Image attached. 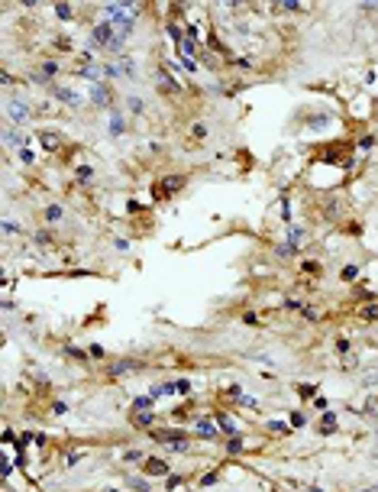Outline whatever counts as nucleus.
<instances>
[{
    "label": "nucleus",
    "instance_id": "obj_16",
    "mask_svg": "<svg viewBox=\"0 0 378 492\" xmlns=\"http://www.w3.org/2000/svg\"><path fill=\"white\" fill-rule=\"evenodd\" d=\"M181 49H184V56H194V42H191V39H184Z\"/></svg>",
    "mask_w": 378,
    "mask_h": 492
},
{
    "label": "nucleus",
    "instance_id": "obj_5",
    "mask_svg": "<svg viewBox=\"0 0 378 492\" xmlns=\"http://www.w3.org/2000/svg\"><path fill=\"white\" fill-rule=\"evenodd\" d=\"M136 363H129V360H123V363H113V366H107V372H113V376H120V372H133Z\"/></svg>",
    "mask_w": 378,
    "mask_h": 492
},
{
    "label": "nucleus",
    "instance_id": "obj_1",
    "mask_svg": "<svg viewBox=\"0 0 378 492\" xmlns=\"http://www.w3.org/2000/svg\"><path fill=\"white\" fill-rule=\"evenodd\" d=\"M6 114H10V120H13V123H26V120H29V107H26L23 100H10Z\"/></svg>",
    "mask_w": 378,
    "mask_h": 492
},
{
    "label": "nucleus",
    "instance_id": "obj_3",
    "mask_svg": "<svg viewBox=\"0 0 378 492\" xmlns=\"http://www.w3.org/2000/svg\"><path fill=\"white\" fill-rule=\"evenodd\" d=\"M142 470H146L149 476H165V473H168V466H165L162 460H152V456L146 460V466H142Z\"/></svg>",
    "mask_w": 378,
    "mask_h": 492
},
{
    "label": "nucleus",
    "instance_id": "obj_20",
    "mask_svg": "<svg viewBox=\"0 0 378 492\" xmlns=\"http://www.w3.org/2000/svg\"><path fill=\"white\" fill-rule=\"evenodd\" d=\"M304 492H324V489H317V486H311V489H304Z\"/></svg>",
    "mask_w": 378,
    "mask_h": 492
},
{
    "label": "nucleus",
    "instance_id": "obj_2",
    "mask_svg": "<svg viewBox=\"0 0 378 492\" xmlns=\"http://www.w3.org/2000/svg\"><path fill=\"white\" fill-rule=\"evenodd\" d=\"M94 42H100V46H113L116 39H113V30H110V23H100L97 30H94Z\"/></svg>",
    "mask_w": 378,
    "mask_h": 492
},
{
    "label": "nucleus",
    "instance_id": "obj_10",
    "mask_svg": "<svg viewBox=\"0 0 378 492\" xmlns=\"http://www.w3.org/2000/svg\"><path fill=\"white\" fill-rule=\"evenodd\" d=\"M149 405H152V395H149V398H136V402H133V408H136V412H146Z\"/></svg>",
    "mask_w": 378,
    "mask_h": 492
},
{
    "label": "nucleus",
    "instance_id": "obj_18",
    "mask_svg": "<svg viewBox=\"0 0 378 492\" xmlns=\"http://www.w3.org/2000/svg\"><path fill=\"white\" fill-rule=\"evenodd\" d=\"M362 314H366V318H378V304H369V308H366Z\"/></svg>",
    "mask_w": 378,
    "mask_h": 492
},
{
    "label": "nucleus",
    "instance_id": "obj_13",
    "mask_svg": "<svg viewBox=\"0 0 378 492\" xmlns=\"http://www.w3.org/2000/svg\"><path fill=\"white\" fill-rule=\"evenodd\" d=\"M45 217H49V220H58V217H61V208H55V204H52V208H45Z\"/></svg>",
    "mask_w": 378,
    "mask_h": 492
},
{
    "label": "nucleus",
    "instance_id": "obj_6",
    "mask_svg": "<svg viewBox=\"0 0 378 492\" xmlns=\"http://www.w3.org/2000/svg\"><path fill=\"white\" fill-rule=\"evenodd\" d=\"M91 100H94L97 107H110V104H107V91H104V88H94V91H91Z\"/></svg>",
    "mask_w": 378,
    "mask_h": 492
},
{
    "label": "nucleus",
    "instance_id": "obj_19",
    "mask_svg": "<svg viewBox=\"0 0 378 492\" xmlns=\"http://www.w3.org/2000/svg\"><path fill=\"white\" fill-rule=\"evenodd\" d=\"M343 278H356V266H346V269H343Z\"/></svg>",
    "mask_w": 378,
    "mask_h": 492
},
{
    "label": "nucleus",
    "instance_id": "obj_11",
    "mask_svg": "<svg viewBox=\"0 0 378 492\" xmlns=\"http://www.w3.org/2000/svg\"><path fill=\"white\" fill-rule=\"evenodd\" d=\"M136 424H142V428L152 424V414H149V412H139V414H136Z\"/></svg>",
    "mask_w": 378,
    "mask_h": 492
},
{
    "label": "nucleus",
    "instance_id": "obj_12",
    "mask_svg": "<svg viewBox=\"0 0 378 492\" xmlns=\"http://www.w3.org/2000/svg\"><path fill=\"white\" fill-rule=\"evenodd\" d=\"M110 126H113V133H123V117H120V114H113V120H110Z\"/></svg>",
    "mask_w": 378,
    "mask_h": 492
},
{
    "label": "nucleus",
    "instance_id": "obj_15",
    "mask_svg": "<svg viewBox=\"0 0 378 492\" xmlns=\"http://www.w3.org/2000/svg\"><path fill=\"white\" fill-rule=\"evenodd\" d=\"M217 424H220V428H223V430H233V421H226V418H223V414H217Z\"/></svg>",
    "mask_w": 378,
    "mask_h": 492
},
{
    "label": "nucleus",
    "instance_id": "obj_17",
    "mask_svg": "<svg viewBox=\"0 0 378 492\" xmlns=\"http://www.w3.org/2000/svg\"><path fill=\"white\" fill-rule=\"evenodd\" d=\"M129 482V486H133V489H139V492H146V482H142V480H126Z\"/></svg>",
    "mask_w": 378,
    "mask_h": 492
},
{
    "label": "nucleus",
    "instance_id": "obj_9",
    "mask_svg": "<svg viewBox=\"0 0 378 492\" xmlns=\"http://www.w3.org/2000/svg\"><path fill=\"white\" fill-rule=\"evenodd\" d=\"M226 450H230V454H239V450H243V440H239V437H230V440H226Z\"/></svg>",
    "mask_w": 378,
    "mask_h": 492
},
{
    "label": "nucleus",
    "instance_id": "obj_4",
    "mask_svg": "<svg viewBox=\"0 0 378 492\" xmlns=\"http://www.w3.org/2000/svg\"><path fill=\"white\" fill-rule=\"evenodd\" d=\"M55 94H58L61 100H65L68 107H78L81 104V94H74V91H68V88H55Z\"/></svg>",
    "mask_w": 378,
    "mask_h": 492
},
{
    "label": "nucleus",
    "instance_id": "obj_7",
    "mask_svg": "<svg viewBox=\"0 0 378 492\" xmlns=\"http://www.w3.org/2000/svg\"><path fill=\"white\" fill-rule=\"evenodd\" d=\"M197 434H201V437H214L217 428L210 424V421H197Z\"/></svg>",
    "mask_w": 378,
    "mask_h": 492
},
{
    "label": "nucleus",
    "instance_id": "obj_14",
    "mask_svg": "<svg viewBox=\"0 0 378 492\" xmlns=\"http://www.w3.org/2000/svg\"><path fill=\"white\" fill-rule=\"evenodd\" d=\"M55 72H58V65H55V62H45V65H42V74H55Z\"/></svg>",
    "mask_w": 378,
    "mask_h": 492
},
{
    "label": "nucleus",
    "instance_id": "obj_8",
    "mask_svg": "<svg viewBox=\"0 0 378 492\" xmlns=\"http://www.w3.org/2000/svg\"><path fill=\"white\" fill-rule=\"evenodd\" d=\"M39 140H42L45 149H55V146H58V136H55V133H39Z\"/></svg>",
    "mask_w": 378,
    "mask_h": 492
}]
</instances>
